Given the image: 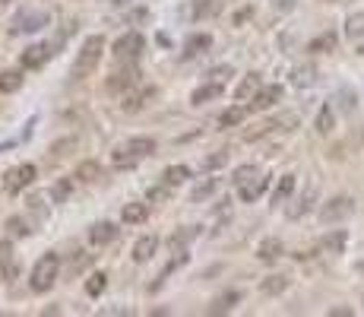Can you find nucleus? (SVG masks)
Segmentation results:
<instances>
[{"label": "nucleus", "instance_id": "0eeeda50", "mask_svg": "<svg viewBox=\"0 0 364 317\" xmlns=\"http://www.w3.org/2000/svg\"><path fill=\"white\" fill-rule=\"evenodd\" d=\"M51 23V16L45 13V10H23L16 19H13V29L10 32L13 35H32V32H38V29H45V25Z\"/></svg>", "mask_w": 364, "mask_h": 317}, {"label": "nucleus", "instance_id": "bb28decb", "mask_svg": "<svg viewBox=\"0 0 364 317\" xmlns=\"http://www.w3.org/2000/svg\"><path fill=\"white\" fill-rule=\"evenodd\" d=\"M291 193H295V175H282L279 184H276V191H273V207H282Z\"/></svg>", "mask_w": 364, "mask_h": 317}, {"label": "nucleus", "instance_id": "864d4df0", "mask_svg": "<svg viewBox=\"0 0 364 317\" xmlns=\"http://www.w3.org/2000/svg\"><path fill=\"white\" fill-rule=\"evenodd\" d=\"M358 273H364V260H361V263H358Z\"/></svg>", "mask_w": 364, "mask_h": 317}, {"label": "nucleus", "instance_id": "423d86ee", "mask_svg": "<svg viewBox=\"0 0 364 317\" xmlns=\"http://www.w3.org/2000/svg\"><path fill=\"white\" fill-rule=\"evenodd\" d=\"M140 83V70H136V64H127V60H121V67L114 70V73L108 76V92H130L133 86Z\"/></svg>", "mask_w": 364, "mask_h": 317}, {"label": "nucleus", "instance_id": "aec40b11", "mask_svg": "<svg viewBox=\"0 0 364 317\" xmlns=\"http://www.w3.org/2000/svg\"><path fill=\"white\" fill-rule=\"evenodd\" d=\"M289 285H291V279L285 273H269L266 279H260V292H263V295H273V298H276V295H282L285 289H289Z\"/></svg>", "mask_w": 364, "mask_h": 317}, {"label": "nucleus", "instance_id": "412c9836", "mask_svg": "<svg viewBox=\"0 0 364 317\" xmlns=\"http://www.w3.org/2000/svg\"><path fill=\"white\" fill-rule=\"evenodd\" d=\"M73 178L80 184H95L101 178V165L95 162V158H83L80 165H76V172H73Z\"/></svg>", "mask_w": 364, "mask_h": 317}, {"label": "nucleus", "instance_id": "a19ab883", "mask_svg": "<svg viewBox=\"0 0 364 317\" xmlns=\"http://www.w3.org/2000/svg\"><path fill=\"white\" fill-rule=\"evenodd\" d=\"M111 162H114V168H133L136 162H140V158L133 156V152L127 150V146H117L114 156H111Z\"/></svg>", "mask_w": 364, "mask_h": 317}, {"label": "nucleus", "instance_id": "2f4dec72", "mask_svg": "<svg viewBox=\"0 0 364 317\" xmlns=\"http://www.w3.org/2000/svg\"><path fill=\"white\" fill-rule=\"evenodd\" d=\"M215 191H219V178H206V181H199L197 187H193L191 200H193V203H206Z\"/></svg>", "mask_w": 364, "mask_h": 317}, {"label": "nucleus", "instance_id": "4c0bfd02", "mask_svg": "<svg viewBox=\"0 0 364 317\" xmlns=\"http://www.w3.org/2000/svg\"><path fill=\"white\" fill-rule=\"evenodd\" d=\"M7 235L10 238H29V235H32V228H29V222H25V219H19V216H10L7 219Z\"/></svg>", "mask_w": 364, "mask_h": 317}, {"label": "nucleus", "instance_id": "5701e85b", "mask_svg": "<svg viewBox=\"0 0 364 317\" xmlns=\"http://www.w3.org/2000/svg\"><path fill=\"white\" fill-rule=\"evenodd\" d=\"M219 13H222V0H193L191 7L193 19H209V16H219Z\"/></svg>", "mask_w": 364, "mask_h": 317}, {"label": "nucleus", "instance_id": "4468645a", "mask_svg": "<svg viewBox=\"0 0 364 317\" xmlns=\"http://www.w3.org/2000/svg\"><path fill=\"white\" fill-rule=\"evenodd\" d=\"M149 99H156V89H140V92H130V95H127L124 92V102H121V108L127 111V115H133V111H143L146 108V105H149Z\"/></svg>", "mask_w": 364, "mask_h": 317}, {"label": "nucleus", "instance_id": "6ab92c4d", "mask_svg": "<svg viewBox=\"0 0 364 317\" xmlns=\"http://www.w3.org/2000/svg\"><path fill=\"white\" fill-rule=\"evenodd\" d=\"M124 146H127V150H130L136 158H149V156H156V150H158L156 137H130Z\"/></svg>", "mask_w": 364, "mask_h": 317}, {"label": "nucleus", "instance_id": "b1692460", "mask_svg": "<svg viewBox=\"0 0 364 317\" xmlns=\"http://www.w3.org/2000/svg\"><path fill=\"white\" fill-rule=\"evenodd\" d=\"M257 92H260V73H247L238 83V89H234V99H238V102H247V99H254Z\"/></svg>", "mask_w": 364, "mask_h": 317}, {"label": "nucleus", "instance_id": "603ef678", "mask_svg": "<svg viewBox=\"0 0 364 317\" xmlns=\"http://www.w3.org/2000/svg\"><path fill=\"white\" fill-rule=\"evenodd\" d=\"M111 3H114V7H124V3H130V0H111Z\"/></svg>", "mask_w": 364, "mask_h": 317}, {"label": "nucleus", "instance_id": "de8ad7c7", "mask_svg": "<svg viewBox=\"0 0 364 317\" xmlns=\"http://www.w3.org/2000/svg\"><path fill=\"white\" fill-rule=\"evenodd\" d=\"M228 76H232V67H228V64H225V67H213V70H209V80H215V83H225Z\"/></svg>", "mask_w": 364, "mask_h": 317}, {"label": "nucleus", "instance_id": "a211bd4d", "mask_svg": "<svg viewBox=\"0 0 364 317\" xmlns=\"http://www.w3.org/2000/svg\"><path fill=\"white\" fill-rule=\"evenodd\" d=\"M209 48H213V35H206V32L191 35V38H187V45H184V60L199 58V54H206Z\"/></svg>", "mask_w": 364, "mask_h": 317}, {"label": "nucleus", "instance_id": "79ce46f5", "mask_svg": "<svg viewBox=\"0 0 364 317\" xmlns=\"http://www.w3.org/2000/svg\"><path fill=\"white\" fill-rule=\"evenodd\" d=\"M345 35L348 38H364V13H352L345 19Z\"/></svg>", "mask_w": 364, "mask_h": 317}, {"label": "nucleus", "instance_id": "c9c22d12", "mask_svg": "<svg viewBox=\"0 0 364 317\" xmlns=\"http://www.w3.org/2000/svg\"><path fill=\"white\" fill-rule=\"evenodd\" d=\"M193 238H199V226H184L181 232H174L171 238H168V244H171L174 250L187 248V242H193Z\"/></svg>", "mask_w": 364, "mask_h": 317}, {"label": "nucleus", "instance_id": "473e14b6", "mask_svg": "<svg viewBox=\"0 0 364 317\" xmlns=\"http://www.w3.org/2000/svg\"><path fill=\"white\" fill-rule=\"evenodd\" d=\"M105 289H108V273L95 270V273L86 279V295H89V298H99V295H105Z\"/></svg>", "mask_w": 364, "mask_h": 317}, {"label": "nucleus", "instance_id": "f704fd0d", "mask_svg": "<svg viewBox=\"0 0 364 317\" xmlns=\"http://www.w3.org/2000/svg\"><path fill=\"white\" fill-rule=\"evenodd\" d=\"M238 301H241V292H225V295H219V298H213V305H209V314H225V311H232Z\"/></svg>", "mask_w": 364, "mask_h": 317}, {"label": "nucleus", "instance_id": "a878e982", "mask_svg": "<svg viewBox=\"0 0 364 317\" xmlns=\"http://www.w3.org/2000/svg\"><path fill=\"white\" fill-rule=\"evenodd\" d=\"M332 127H336V115H332L330 105H323V108L317 111V117H314V130H317L320 137H330V134H332Z\"/></svg>", "mask_w": 364, "mask_h": 317}, {"label": "nucleus", "instance_id": "c85d7f7f", "mask_svg": "<svg viewBox=\"0 0 364 317\" xmlns=\"http://www.w3.org/2000/svg\"><path fill=\"white\" fill-rule=\"evenodd\" d=\"M336 42H339L336 32H323V35H317L314 42L307 45V51H311V54H330V51H336Z\"/></svg>", "mask_w": 364, "mask_h": 317}, {"label": "nucleus", "instance_id": "393cba45", "mask_svg": "<svg viewBox=\"0 0 364 317\" xmlns=\"http://www.w3.org/2000/svg\"><path fill=\"white\" fill-rule=\"evenodd\" d=\"M73 191H76L73 178H58V181L51 184V200H54V203H66L70 197H73Z\"/></svg>", "mask_w": 364, "mask_h": 317}, {"label": "nucleus", "instance_id": "6e6d98bb", "mask_svg": "<svg viewBox=\"0 0 364 317\" xmlns=\"http://www.w3.org/2000/svg\"><path fill=\"white\" fill-rule=\"evenodd\" d=\"M326 3H332V0H326Z\"/></svg>", "mask_w": 364, "mask_h": 317}, {"label": "nucleus", "instance_id": "4be33fe9", "mask_svg": "<svg viewBox=\"0 0 364 317\" xmlns=\"http://www.w3.org/2000/svg\"><path fill=\"white\" fill-rule=\"evenodd\" d=\"M146 216H149L146 203H127V207L121 209V222H124V226H140V222H146Z\"/></svg>", "mask_w": 364, "mask_h": 317}, {"label": "nucleus", "instance_id": "cd10ccee", "mask_svg": "<svg viewBox=\"0 0 364 317\" xmlns=\"http://www.w3.org/2000/svg\"><path fill=\"white\" fill-rule=\"evenodd\" d=\"M247 115H250V108H244V105H234V108H228V111H222V115H219V127H222V130H228V127H238Z\"/></svg>", "mask_w": 364, "mask_h": 317}, {"label": "nucleus", "instance_id": "ea45409f", "mask_svg": "<svg viewBox=\"0 0 364 317\" xmlns=\"http://www.w3.org/2000/svg\"><path fill=\"white\" fill-rule=\"evenodd\" d=\"M228 156H232L228 150H215V152H209V156L203 158V168H206V172H215V168H225V165H228Z\"/></svg>", "mask_w": 364, "mask_h": 317}, {"label": "nucleus", "instance_id": "f8f14e48", "mask_svg": "<svg viewBox=\"0 0 364 317\" xmlns=\"http://www.w3.org/2000/svg\"><path fill=\"white\" fill-rule=\"evenodd\" d=\"M222 92H225V83H215V80H209L206 86H197V89L191 92V105H206V102L222 99Z\"/></svg>", "mask_w": 364, "mask_h": 317}, {"label": "nucleus", "instance_id": "dca6fc26", "mask_svg": "<svg viewBox=\"0 0 364 317\" xmlns=\"http://www.w3.org/2000/svg\"><path fill=\"white\" fill-rule=\"evenodd\" d=\"M345 244H348V232L345 228H336V232H330V235H323V242H320V250L323 254H345Z\"/></svg>", "mask_w": 364, "mask_h": 317}, {"label": "nucleus", "instance_id": "20e7f679", "mask_svg": "<svg viewBox=\"0 0 364 317\" xmlns=\"http://www.w3.org/2000/svg\"><path fill=\"white\" fill-rule=\"evenodd\" d=\"M355 213V197H348V193H339V197H330V200L320 207V222H342Z\"/></svg>", "mask_w": 364, "mask_h": 317}, {"label": "nucleus", "instance_id": "a18cd8bd", "mask_svg": "<svg viewBox=\"0 0 364 317\" xmlns=\"http://www.w3.org/2000/svg\"><path fill=\"white\" fill-rule=\"evenodd\" d=\"M168 197H171V184L162 181V187H152V191L146 193V203H162V200H168Z\"/></svg>", "mask_w": 364, "mask_h": 317}, {"label": "nucleus", "instance_id": "c756f323", "mask_svg": "<svg viewBox=\"0 0 364 317\" xmlns=\"http://www.w3.org/2000/svg\"><path fill=\"white\" fill-rule=\"evenodd\" d=\"M291 83L298 86V89H311V86L317 83V70L311 67V64H304V67H295V70H291Z\"/></svg>", "mask_w": 364, "mask_h": 317}, {"label": "nucleus", "instance_id": "1a4fd4ad", "mask_svg": "<svg viewBox=\"0 0 364 317\" xmlns=\"http://www.w3.org/2000/svg\"><path fill=\"white\" fill-rule=\"evenodd\" d=\"M282 92H285L282 86H266V89H260L257 95L250 99V105H247V108H250V111H266V108H273L276 102L282 99Z\"/></svg>", "mask_w": 364, "mask_h": 317}, {"label": "nucleus", "instance_id": "09e8293b", "mask_svg": "<svg viewBox=\"0 0 364 317\" xmlns=\"http://www.w3.org/2000/svg\"><path fill=\"white\" fill-rule=\"evenodd\" d=\"M254 16V7H244V10H238V13H234V25H241L244 23V19H250Z\"/></svg>", "mask_w": 364, "mask_h": 317}, {"label": "nucleus", "instance_id": "58836bf2", "mask_svg": "<svg viewBox=\"0 0 364 317\" xmlns=\"http://www.w3.org/2000/svg\"><path fill=\"white\" fill-rule=\"evenodd\" d=\"M298 124H301V121H298V115H295V111H282V115L273 117V130H285V134H289V130H295Z\"/></svg>", "mask_w": 364, "mask_h": 317}, {"label": "nucleus", "instance_id": "5fc2aeb1", "mask_svg": "<svg viewBox=\"0 0 364 317\" xmlns=\"http://www.w3.org/2000/svg\"><path fill=\"white\" fill-rule=\"evenodd\" d=\"M0 3H10V0H0Z\"/></svg>", "mask_w": 364, "mask_h": 317}, {"label": "nucleus", "instance_id": "ddd939ff", "mask_svg": "<svg viewBox=\"0 0 364 317\" xmlns=\"http://www.w3.org/2000/svg\"><path fill=\"white\" fill-rule=\"evenodd\" d=\"M158 250V235H143L140 242L133 244V263H146V260L156 257Z\"/></svg>", "mask_w": 364, "mask_h": 317}, {"label": "nucleus", "instance_id": "49530a36", "mask_svg": "<svg viewBox=\"0 0 364 317\" xmlns=\"http://www.w3.org/2000/svg\"><path fill=\"white\" fill-rule=\"evenodd\" d=\"M257 175H260L257 165H241V168H234V178H232V181L234 184H244V181H250V178H257Z\"/></svg>", "mask_w": 364, "mask_h": 317}, {"label": "nucleus", "instance_id": "9d476101", "mask_svg": "<svg viewBox=\"0 0 364 317\" xmlns=\"http://www.w3.org/2000/svg\"><path fill=\"white\" fill-rule=\"evenodd\" d=\"M121 235V228L114 226V222H95V226L89 228V242L95 244V248H105V244H111Z\"/></svg>", "mask_w": 364, "mask_h": 317}, {"label": "nucleus", "instance_id": "e433bc0d", "mask_svg": "<svg viewBox=\"0 0 364 317\" xmlns=\"http://www.w3.org/2000/svg\"><path fill=\"white\" fill-rule=\"evenodd\" d=\"M19 86H23V73H19V70H3V73H0V92H3V95L16 92Z\"/></svg>", "mask_w": 364, "mask_h": 317}, {"label": "nucleus", "instance_id": "7c9ffc66", "mask_svg": "<svg viewBox=\"0 0 364 317\" xmlns=\"http://www.w3.org/2000/svg\"><path fill=\"white\" fill-rule=\"evenodd\" d=\"M92 260H95V254H86V250H76L73 260H66V276H80L83 270L92 267Z\"/></svg>", "mask_w": 364, "mask_h": 317}, {"label": "nucleus", "instance_id": "3c124183", "mask_svg": "<svg viewBox=\"0 0 364 317\" xmlns=\"http://www.w3.org/2000/svg\"><path fill=\"white\" fill-rule=\"evenodd\" d=\"M0 257H10V242H0Z\"/></svg>", "mask_w": 364, "mask_h": 317}, {"label": "nucleus", "instance_id": "8fccbe9b", "mask_svg": "<svg viewBox=\"0 0 364 317\" xmlns=\"http://www.w3.org/2000/svg\"><path fill=\"white\" fill-rule=\"evenodd\" d=\"M355 311L352 308H330V317H352Z\"/></svg>", "mask_w": 364, "mask_h": 317}, {"label": "nucleus", "instance_id": "f03ea898", "mask_svg": "<svg viewBox=\"0 0 364 317\" xmlns=\"http://www.w3.org/2000/svg\"><path fill=\"white\" fill-rule=\"evenodd\" d=\"M58 276H60V257L54 254V250H48V254H45V257L32 267L29 289H32V292H48V289H54Z\"/></svg>", "mask_w": 364, "mask_h": 317}, {"label": "nucleus", "instance_id": "4d7b16f0", "mask_svg": "<svg viewBox=\"0 0 364 317\" xmlns=\"http://www.w3.org/2000/svg\"><path fill=\"white\" fill-rule=\"evenodd\" d=\"M361 301H364V295H361Z\"/></svg>", "mask_w": 364, "mask_h": 317}, {"label": "nucleus", "instance_id": "37998d69", "mask_svg": "<svg viewBox=\"0 0 364 317\" xmlns=\"http://www.w3.org/2000/svg\"><path fill=\"white\" fill-rule=\"evenodd\" d=\"M187 260H191V254H187V248H181V250H174V257L165 263V270L162 273L165 276H171L174 270H181V267H187Z\"/></svg>", "mask_w": 364, "mask_h": 317}, {"label": "nucleus", "instance_id": "9b49d317", "mask_svg": "<svg viewBox=\"0 0 364 317\" xmlns=\"http://www.w3.org/2000/svg\"><path fill=\"white\" fill-rule=\"evenodd\" d=\"M314 200H317V181H311V184H307V191L301 193L298 200H295V207L285 209V213H289V219L307 216V213H311V207H314Z\"/></svg>", "mask_w": 364, "mask_h": 317}, {"label": "nucleus", "instance_id": "39448f33", "mask_svg": "<svg viewBox=\"0 0 364 317\" xmlns=\"http://www.w3.org/2000/svg\"><path fill=\"white\" fill-rule=\"evenodd\" d=\"M35 175H38V168L32 165V162H23V165H13L7 172V175H3V191L7 193H13V197H16L19 191H25V187H29V184L35 181Z\"/></svg>", "mask_w": 364, "mask_h": 317}, {"label": "nucleus", "instance_id": "c03bdc74", "mask_svg": "<svg viewBox=\"0 0 364 317\" xmlns=\"http://www.w3.org/2000/svg\"><path fill=\"white\" fill-rule=\"evenodd\" d=\"M13 276H19V267L10 257H0V283H10Z\"/></svg>", "mask_w": 364, "mask_h": 317}, {"label": "nucleus", "instance_id": "2eb2a0df", "mask_svg": "<svg viewBox=\"0 0 364 317\" xmlns=\"http://www.w3.org/2000/svg\"><path fill=\"white\" fill-rule=\"evenodd\" d=\"M282 254H285V244H282L279 238H263V242L257 244V260L260 263H276Z\"/></svg>", "mask_w": 364, "mask_h": 317}, {"label": "nucleus", "instance_id": "72a5a7b5", "mask_svg": "<svg viewBox=\"0 0 364 317\" xmlns=\"http://www.w3.org/2000/svg\"><path fill=\"white\" fill-rule=\"evenodd\" d=\"M191 175H193V172H191L187 165H168L165 172H162V181H165V184H171V187H178V184H184Z\"/></svg>", "mask_w": 364, "mask_h": 317}, {"label": "nucleus", "instance_id": "7ed1b4c3", "mask_svg": "<svg viewBox=\"0 0 364 317\" xmlns=\"http://www.w3.org/2000/svg\"><path fill=\"white\" fill-rule=\"evenodd\" d=\"M146 54V38L140 32H124L121 38L114 42V58L117 60H127V64H136V60Z\"/></svg>", "mask_w": 364, "mask_h": 317}, {"label": "nucleus", "instance_id": "6e6552de", "mask_svg": "<svg viewBox=\"0 0 364 317\" xmlns=\"http://www.w3.org/2000/svg\"><path fill=\"white\" fill-rule=\"evenodd\" d=\"M266 187H269V178H266V175H257V178H250V181L238 184V197H241V203H257L260 197H263Z\"/></svg>", "mask_w": 364, "mask_h": 317}, {"label": "nucleus", "instance_id": "f3484780", "mask_svg": "<svg viewBox=\"0 0 364 317\" xmlns=\"http://www.w3.org/2000/svg\"><path fill=\"white\" fill-rule=\"evenodd\" d=\"M45 60H48V48H45V45H29V48L19 54V67L35 70V67H42Z\"/></svg>", "mask_w": 364, "mask_h": 317}, {"label": "nucleus", "instance_id": "f257e3e1", "mask_svg": "<svg viewBox=\"0 0 364 317\" xmlns=\"http://www.w3.org/2000/svg\"><path fill=\"white\" fill-rule=\"evenodd\" d=\"M101 54H105V35H89L83 45H80V51H76L73 58V67H70V76L73 80H86V76L95 73V67H99Z\"/></svg>", "mask_w": 364, "mask_h": 317}]
</instances>
